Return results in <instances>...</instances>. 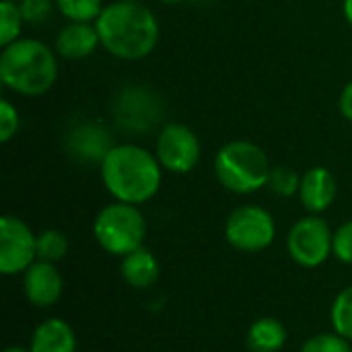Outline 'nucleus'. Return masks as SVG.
I'll use <instances>...</instances> for the list:
<instances>
[{"label": "nucleus", "instance_id": "aec40b11", "mask_svg": "<svg viewBox=\"0 0 352 352\" xmlns=\"http://www.w3.org/2000/svg\"><path fill=\"white\" fill-rule=\"evenodd\" d=\"M274 196L278 198H293L299 194L301 188V175L289 167V165H274L268 175V186H266Z\"/></svg>", "mask_w": 352, "mask_h": 352}, {"label": "nucleus", "instance_id": "f8f14e48", "mask_svg": "<svg viewBox=\"0 0 352 352\" xmlns=\"http://www.w3.org/2000/svg\"><path fill=\"white\" fill-rule=\"evenodd\" d=\"M62 287H64L62 274L52 262L37 260L25 270V276H23L25 297L35 307L54 305L62 295Z\"/></svg>", "mask_w": 352, "mask_h": 352}, {"label": "nucleus", "instance_id": "c756f323", "mask_svg": "<svg viewBox=\"0 0 352 352\" xmlns=\"http://www.w3.org/2000/svg\"><path fill=\"white\" fill-rule=\"evenodd\" d=\"M163 4H167V6H175V4H182V2H186V0H161Z\"/></svg>", "mask_w": 352, "mask_h": 352}, {"label": "nucleus", "instance_id": "c85d7f7f", "mask_svg": "<svg viewBox=\"0 0 352 352\" xmlns=\"http://www.w3.org/2000/svg\"><path fill=\"white\" fill-rule=\"evenodd\" d=\"M2 352H31L29 349H23V346H8V349H4Z\"/></svg>", "mask_w": 352, "mask_h": 352}, {"label": "nucleus", "instance_id": "ddd939ff", "mask_svg": "<svg viewBox=\"0 0 352 352\" xmlns=\"http://www.w3.org/2000/svg\"><path fill=\"white\" fill-rule=\"evenodd\" d=\"M338 194L336 177L326 167H311L301 175V188H299V200L303 208L309 214H322L328 210Z\"/></svg>", "mask_w": 352, "mask_h": 352}, {"label": "nucleus", "instance_id": "f03ea898", "mask_svg": "<svg viewBox=\"0 0 352 352\" xmlns=\"http://www.w3.org/2000/svg\"><path fill=\"white\" fill-rule=\"evenodd\" d=\"M105 190L128 204H144L161 190L163 167L155 153L138 144H116L99 165Z\"/></svg>", "mask_w": 352, "mask_h": 352}, {"label": "nucleus", "instance_id": "9d476101", "mask_svg": "<svg viewBox=\"0 0 352 352\" xmlns=\"http://www.w3.org/2000/svg\"><path fill=\"white\" fill-rule=\"evenodd\" d=\"M37 260V235L16 217L0 219V272L6 276L25 272Z\"/></svg>", "mask_w": 352, "mask_h": 352}, {"label": "nucleus", "instance_id": "4468645a", "mask_svg": "<svg viewBox=\"0 0 352 352\" xmlns=\"http://www.w3.org/2000/svg\"><path fill=\"white\" fill-rule=\"evenodd\" d=\"M101 47L95 23H66L54 41L58 56L66 60H85Z\"/></svg>", "mask_w": 352, "mask_h": 352}, {"label": "nucleus", "instance_id": "393cba45", "mask_svg": "<svg viewBox=\"0 0 352 352\" xmlns=\"http://www.w3.org/2000/svg\"><path fill=\"white\" fill-rule=\"evenodd\" d=\"M21 128V116H19V109L8 101V99H2L0 101V142H10L16 132Z\"/></svg>", "mask_w": 352, "mask_h": 352}, {"label": "nucleus", "instance_id": "b1692460", "mask_svg": "<svg viewBox=\"0 0 352 352\" xmlns=\"http://www.w3.org/2000/svg\"><path fill=\"white\" fill-rule=\"evenodd\" d=\"M301 352H352L351 344L340 334H318L309 338Z\"/></svg>", "mask_w": 352, "mask_h": 352}, {"label": "nucleus", "instance_id": "f3484780", "mask_svg": "<svg viewBox=\"0 0 352 352\" xmlns=\"http://www.w3.org/2000/svg\"><path fill=\"white\" fill-rule=\"evenodd\" d=\"M245 342L252 352H278L287 344V330L276 318H260L250 326Z\"/></svg>", "mask_w": 352, "mask_h": 352}, {"label": "nucleus", "instance_id": "dca6fc26", "mask_svg": "<svg viewBox=\"0 0 352 352\" xmlns=\"http://www.w3.org/2000/svg\"><path fill=\"white\" fill-rule=\"evenodd\" d=\"M161 268L153 252L140 248L122 258V276L132 289H148L159 280Z\"/></svg>", "mask_w": 352, "mask_h": 352}, {"label": "nucleus", "instance_id": "1a4fd4ad", "mask_svg": "<svg viewBox=\"0 0 352 352\" xmlns=\"http://www.w3.org/2000/svg\"><path fill=\"white\" fill-rule=\"evenodd\" d=\"M155 155L165 171L177 175L190 173L198 165L202 155L200 138L186 124L179 122L165 124L157 134Z\"/></svg>", "mask_w": 352, "mask_h": 352}, {"label": "nucleus", "instance_id": "6ab92c4d", "mask_svg": "<svg viewBox=\"0 0 352 352\" xmlns=\"http://www.w3.org/2000/svg\"><path fill=\"white\" fill-rule=\"evenodd\" d=\"M25 19L21 14L19 2L14 0H2L0 2V45H8L16 39H21Z\"/></svg>", "mask_w": 352, "mask_h": 352}, {"label": "nucleus", "instance_id": "5701e85b", "mask_svg": "<svg viewBox=\"0 0 352 352\" xmlns=\"http://www.w3.org/2000/svg\"><path fill=\"white\" fill-rule=\"evenodd\" d=\"M19 8L25 19V25H43L52 16L56 2L54 0H19Z\"/></svg>", "mask_w": 352, "mask_h": 352}, {"label": "nucleus", "instance_id": "412c9836", "mask_svg": "<svg viewBox=\"0 0 352 352\" xmlns=\"http://www.w3.org/2000/svg\"><path fill=\"white\" fill-rule=\"evenodd\" d=\"M66 254H68V239L64 233L56 229H45L37 235V260L56 264Z\"/></svg>", "mask_w": 352, "mask_h": 352}, {"label": "nucleus", "instance_id": "4be33fe9", "mask_svg": "<svg viewBox=\"0 0 352 352\" xmlns=\"http://www.w3.org/2000/svg\"><path fill=\"white\" fill-rule=\"evenodd\" d=\"M332 324L336 334L352 342V287L344 289L332 305Z\"/></svg>", "mask_w": 352, "mask_h": 352}, {"label": "nucleus", "instance_id": "6e6552de", "mask_svg": "<svg viewBox=\"0 0 352 352\" xmlns=\"http://www.w3.org/2000/svg\"><path fill=\"white\" fill-rule=\"evenodd\" d=\"M334 245V233L330 231V225L320 214H307L299 219L287 237V250L289 256L303 268H316L322 266Z\"/></svg>", "mask_w": 352, "mask_h": 352}, {"label": "nucleus", "instance_id": "7c9ffc66", "mask_svg": "<svg viewBox=\"0 0 352 352\" xmlns=\"http://www.w3.org/2000/svg\"><path fill=\"white\" fill-rule=\"evenodd\" d=\"M111 2H144V0H111Z\"/></svg>", "mask_w": 352, "mask_h": 352}, {"label": "nucleus", "instance_id": "20e7f679", "mask_svg": "<svg viewBox=\"0 0 352 352\" xmlns=\"http://www.w3.org/2000/svg\"><path fill=\"white\" fill-rule=\"evenodd\" d=\"M270 169L268 155L252 140H229L214 157V175L219 184L241 196L266 188Z\"/></svg>", "mask_w": 352, "mask_h": 352}, {"label": "nucleus", "instance_id": "39448f33", "mask_svg": "<svg viewBox=\"0 0 352 352\" xmlns=\"http://www.w3.org/2000/svg\"><path fill=\"white\" fill-rule=\"evenodd\" d=\"M93 235L107 254L124 258L142 248L146 237V219L136 204L116 200L95 217Z\"/></svg>", "mask_w": 352, "mask_h": 352}, {"label": "nucleus", "instance_id": "a878e982", "mask_svg": "<svg viewBox=\"0 0 352 352\" xmlns=\"http://www.w3.org/2000/svg\"><path fill=\"white\" fill-rule=\"evenodd\" d=\"M332 254L342 262V264H352V219L340 225L334 231V245Z\"/></svg>", "mask_w": 352, "mask_h": 352}, {"label": "nucleus", "instance_id": "a211bd4d", "mask_svg": "<svg viewBox=\"0 0 352 352\" xmlns=\"http://www.w3.org/2000/svg\"><path fill=\"white\" fill-rule=\"evenodd\" d=\"M56 10L68 23H95L105 8L103 0H54Z\"/></svg>", "mask_w": 352, "mask_h": 352}, {"label": "nucleus", "instance_id": "cd10ccee", "mask_svg": "<svg viewBox=\"0 0 352 352\" xmlns=\"http://www.w3.org/2000/svg\"><path fill=\"white\" fill-rule=\"evenodd\" d=\"M342 14H344L346 23L352 27V0H342Z\"/></svg>", "mask_w": 352, "mask_h": 352}, {"label": "nucleus", "instance_id": "2eb2a0df", "mask_svg": "<svg viewBox=\"0 0 352 352\" xmlns=\"http://www.w3.org/2000/svg\"><path fill=\"white\" fill-rule=\"evenodd\" d=\"M31 352H76V336L72 328L58 318L41 322L31 336Z\"/></svg>", "mask_w": 352, "mask_h": 352}, {"label": "nucleus", "instance_id": "bb28decb", "mask_svg": "<svg viewBox=\"0 0 352 352\" xmlns=\"http://www.w3.org/2000/svg\"><path fill=\"white\" fill-rule=\"evenodd\" d=\"M338 109L344 120L352 122V80L346 82V87L342 89V93L338 97Z\"/></svg>", "mask_w": 352, "mask_h": 352}, {"label": "nucleus", "instance_id": "9b49d317", "mask_svg": "<svg viewBox=\"0 0 352 352\" xmlns=\"http://www.w3.org/2000/svg\"><path fill=\"white\" fill-rule=\"evenodd\" d=\"M68 155L78 163L101 165L105 155L116 146L109 130L97 122H80L72 126L64 142Z\"/></svg>", "mask_w": 352, "mask_h": 352}, {"label": "nucleus", "instance_id": "423d86ee", "mask_svg": "<svg viewBox=\"0 0 352 352\" xmlns=\"http://www.w3.org/2000/svg\"><path fill=\"white\" fill-rule=\"evenodd\" d=\"M227 241L248 254H256L272 245L276 237V223L272 214L258 204L237 206L225 223Z\"/></svg>", "mask_w": 352, "mask_h": 352}, {"label": "nucleus", "instance_id": "0eeeda50", "mask_svg": "<svg viewBox=\"0 0 352 352\" xmlns=\"http://www.w3.org/2000/svg\"><path fill=\"white\" fill-rule=\"evenodd\" d=\"M111 113L124 130L144 134L161 122L163 101L151 87L128 85L113 97Z\"/></svg>", "mask_w": 352, "mask_h": 352}, {"label": "nucleus", "instance_id": "f257e3e1", "mask_svg": "<svg viewBox=\"0 0 352 352\" xmlns=\"http://www.w3.org/2000/svg\"><path fill=\"white\" fill-rule=\"evenodd\" d=\"M101 47L118 60H142L159 43V21L144 2H109L95 21Z\"/></svg>", "mask_w": 352, "mask_h": 352}, {"label": "nucleus", "instance_id": "7ed1b4c3", "mask_svg": "<svg viewBox=\"0 0 352 352\" xmlns=\"http://www.w3.org/2000/svg\"><path fill=\"white\" fill-rule=\"evenodd\" d=\"M0 80L21 97H41L58 80V54L45 41L21 37L0 52Z\"/></svg>", "mask_w": 352, "mask_h": 352}]
</instances>
